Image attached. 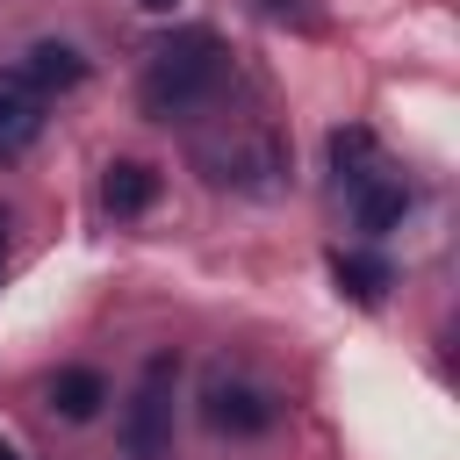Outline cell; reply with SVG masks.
<instances>
[{
    "label": "cell",
    "mask_w": 460,
    "mask_h": 460,
    "mask_svg": "<svg viewBox=\"0 0 460 460\" xmlns=\"http://www.w3.org/2000/svg\"><path fill=\"white\" fill-rule=\"evenodd\" d=\"M137 7H144V14H172V0H137Z\"/></svg>",
    "instance_id": "obj_13"
},
{
    "label": "cell",
    "mask_w": 460,
    "mask_h": 460,
    "mask_svg": "<svg viewBox=\"0 0 460 460\" xmlns=\"http://www.w3.org/2000/svg\"><path fill=\"white\" fill-rule=\"evenodd\" d=\"M402 216H410V187H402V172H367V180L352 187V223H359L367 237H388Z\"/></svg>",
    "instance_id": "obj_6"
},
{
    "label": "cell",
    "mask_w": 460,
    "mask_h": 460,
    "mask_svg": "<svg viewBox=\"0 0 460 460\" xmlns=\"http://www.w3.org/2000/svg\"><path fill=\"white\" fill-rule=\"evenodd\" d=\"M201 417H208V431H223V438H266V431L280 424V395L259 388V381H208Z\"/></svg>",
    "instance_id": "obj_4"
},
{
    "label": "cell",
    "mask_w": 460,
    "mask_h": 460,
    "mask_svg": "<svg viewBox=\"0 0 460 460\" xmlns=\"http://www.w3.org/2000/svg\"><path fill=\"white\" fill-rule=\"evenodd\" d=\"M0 266H7V230H0Z\"/></svg>",
    "instance_id": "obj_15"
},
{
    "label": "cell",
    "mask_w": 460,
    "mask_h": 460,
    "mask_svg": "<svg viewBox=\"0 0 460 460\" xmlns=\"http://www.w3.org/2000/svg\"><path fill=\"white\" fill-rule=\"evenodd\" d=\"M0 460H22V453H14V446H7V438H0Z\"/></svg>",
    "instance_id": "obj_14"
},
{
    "label": "cell",
    "mask_w": 460,
    "mask_h": 460,
    "mask_svg": "<svg viewBox=\"0 0 460 460\" xmlns=\"http://www.w3.org/2000/svg\"><path fill=\"white\" fill-rule=\"evenodd\" d=\"M172 374H180L172 345L144 359V381L122 410V453L129 460H172Z\"/></svg>",
    "instance_id": "obj_3"
},
{
    "label": "cell",
    "mask_w": 460,
    "mask_h": 460,
    "mask_svg": "<svg viewBox=\"0 0 460 460\" xmlns=\"http://www.w3.org/2000/svg\"><path fill=\"white\" fill-rule=\"evenodd\" d=\"M22 72H29V86L50 101V93H72V86L86 79V58H79L72 43H36V50L22 58Z\"/></svg>",
    "instance_id": "obj_9"
},
{
    "label": "cell",
    "mask_w": 460,
    "mask_h": 460,
    "mask_svg": "<svg viewBox=\"0 0 460 460\" xmlns=\"http://www.w3.org/2000/svg\"><path fill=\"white\" fill-rule=\"evenodd\" d=\"M331 165H338L345 187H359L367 172H381V165H374V129H338V137H331Z\"/></svg>",
    "instance_id": "obj_11"
},
{
    "label": "cell",
    "mask_w": 460,
    "mask_h": 460,
    "mask_svg": "<svg viewBox=\"0 0 460 460\" xmlns=\"http://www.w3.org/2000/svg\"><path fill=\"white\" fill-rule=\"evenodd\" d=\"M266 14H273V22H295V29H316V22H323L316 0H266Z\"/></svg>",
    "instance_id": "obj_12"
},
{
    "label": "cell",
    "mask_w": 460,
    "mask_h": 460,
    "mask_svg": "<svg viewBox=\"0 0 460 460\" xmlns=\"http://www.w3.org/2000/svg\"><path fill=\"white\" fill-rule=\"evenodd\" d=\"M36 129H43V93L29 86L22 65H0V158L36 144Z\"/></svg>",
    "instance_id": "obj_5"
},
{
    "label": "cell",
    "mask_w": 460,
    "mask_h": 460,
    "mask_svg": "<svg viewBox=\"0 0 460 460\" xmlns=\"http://www.w3.org/2000/svg\"><path fill=\"white\" fill-rule=\"evenodd\" d=\"M216 93H223V43H216L208 29H180V36H165V43L151 50L144 86H137L144 115H158V122L194 115V108H208Z\"/></svg>",
    "instance_id": "obj_1"
},
{
    "label": "cell",
    "mask_w": 460,
    "mask_h": 460,
    "mask_svg": "<svg viewBox=\"0 0 460 460\" xmlns=\"http://www.w3.org/2000/svg\"><path fill=\"white\" fill-rule=\"evenodd\" d=\"M331 280H338L352 302H381V295L395 288V273H388L381 252H331Z\"/></svg>",
    "instance_id": "obj_10"
},
{
    "label": "cell",
    "mask_w": 460,
    "mask_h": 460,
    "mask_svg": "<svg viewBox=\"0 0 460 460\" xmlns=\"http://www.w3.org/2000/svg\"><path fill=\"white\" fill-rule=\"evenodd\" d=\"M101 201H108V216H144L158 201V172L144 158H115L108 180H101Z\"/></svg>",
    "instance_id": "obj_8"
},
{
    "label": "cell",
    "mask_w": 460,
    "mask_h": 460,
    "mask_svg": "<svg viewBox=\"0 0 460 460\" xmlns=\"http://www.w3.org/2000/svg\"><path fill=\"white\" fill-rule=\"evenodd\" d=\"M194 165L216 187H280L288 172V144L259 122H237L230 137H194Z\"/></svg>",
    "instance_id": "obj_2"
},
{
    "label": "cell",
    "mask_w": 460,
    "mask_h": 460,
    "mask_svg": "<svg viewBox=\"0 0 460 460\" xmlns=\"http://www.w3.org/2000/svg\"><path fill=\"white\" fill-rule=\"evenodd\" d=\"M101 402H108V374H101V367H58V381H50V410H58L65 424H93Z\"/></svg>",
    "instance_id": "obj_7"
}]
</instances>
